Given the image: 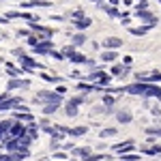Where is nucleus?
<instances>
[{"instance_id": "nucleus-35", "label": "nucleus", "mask_w": 161, "mask_h": 161, "mask_svg": "<svg viewBox=\"0 0 161 161\" xmlns=\"http://www.w3.org/2000/svg\"><path fill=\"white\" fill-rule=\"evenodd\" d=\"M69 101H73L75 105H82V103H84L86 99H84V95H77V97H73V99H69Z\"/></svg>"}, {"instance_id": "nucleus-34", "label": "nucleus", "mask_w": 161, "mask_h": 161, "mask_svg": "<svg viewBox=\"0 0 161 161\" xmlns=\"http://www.w3.org/2000/svg\"><path fill=\"white\" fill-rule=\"evenodd\" d=\"M144 9H148V0H142L136 4V11H144Z\"/></svg>"}, {"instance_id": "nucleus-22", "label": "nucleus", "mask_w": 161, "mask_h": 161, "mask_svg": "<svg viewBox=\"0 0 161 161\" xmlns=\"http://www.w3.org/2000/svg\"><path fill=\"white\" fill-rule=\"evenodd\" d=\"M88 127H73V129H69V136L71 137H80V136H86Z\"/></svg>"}, {"instance_id": "nucleus-45", "label": "nucleus", "mask_w": 161, "mask_h": 161, "mask_svg": "<svg viewBox=\"0 0 161 161\" xmlns=\"http://www.w3.org/2000/svg\"><path fill=\"white\" fill-rule=\"evenodd\" d=\"M137 2H142V0H137Z\"/></svg>"}, {"instance_id": "nucleus-29", "label": "nucleus", "mask_w": 161, "mask_h": 161, "mask_svg": "<svg viewBox=\"0 0 161 161\" xmlns=\"http://www.w3.org/2000/svg\"><path fill=\"white\" fill-rule=\"evenodd\" d=\"M41 77H43L45 82H52V84H60V77H56V75H50V73H41Z\"/></svg>"}, {"instance_id": "nucleus-39", "label": "nucleus", "mask_w": 161, "mask_h": 161, "mask_svg": "<svg viewBox=\"0 0 161 161\" xmlns=\"http://www.w3.org/2000/svg\"><path fill=\"white\" fill-rule=\"evenodd\" d=\"M123 62H125V64H129V67H131V62H133V58H131V56H125V58H123Z\"/></svg>"}, {"instance_id": "nucleus-23", "label": "nucleus", "mask_w": 161, "mask_h": 161, "mask_svg": "<svg viewBox=\"0 0 161 161\" xmlns=\"http://www.w3.org/2000/svg\"><path fill=\"white\" fill-rule=\"evenodd\" d=\"M69 60L73 62V64H86V56H84V54H80V52H75L73 56H71V58H69Z\"/></svg>"}, {"instance_id": "nucleus-17", "label": "nucleus", "mask_w": 161, "mask_h": 161, "mask_svg": "<svg viewBox=\"0 0 161 161\" xmlns=\"http://www.w3.org/2000/svg\"><path fill=\"white\" fill-rule=\"evenodd\" d=\"M77 108H80V105H75L73 101H67V105H64V114H67L69 118H73V116H77Z\"/></svg>"}, {"instance_id": "nucleus-14", "label": "nucleus", "mask_w": 161, "mask_h": 161, "mask_svg": "<svg viewBox=\"0 0 161 161\" xmlns=\"http://www.w3.org/2000/svg\"><path fill=\"white\" fill-rule=\"evenodd\" d=\"M118 58V52L116 50H105V52H101V62H114Z\"/></svg>"}, {"instance_id": "nucleus-8", "label": "nucleus", "mask_w": 161, "mask_h": 161, "mask_svg": "<svg viewBox=\"0 0 161 161\" xmlns=\"http://www.w3.org/2000/svg\"><path fill=\"white\" fill-rule=\"evenodd\" d=\"M110 73L114 75V77H125V75H129L131 73V67L129 64H112V69H110Z\"/></svg>"}, {"instance_id": "nucleus-9", "label": "nucleus", "mask_w": 161, "mask_h": 161, "mask_svg": "<svg viewBox=\"0 0 161 161\" xmlns=\"http://www.w3.org/2000/svg\"><path fill=\"white\" fill-rule=\"evenodd\" d=\"M30 86V80H19V77H11L9 84H7V90H15V88H28Z\"/></svg>"}, {"instance_id": "nucleus-5", "label": "nucleus", "mask_w": 161, "mask_h": 161, "mask_svg": "<svg viewBox=\"0 0 161 161\" xmlns=\"http://www.w3.org/2000/svg\"><path fill=\"white\" fill-rule=\"evenodd\" d=\"M136 17H137V19H142V22H146V24L153 26V28H155L157 22H159V19H157V15H153L148 9H144V11H136Z\"/></svg>"}, {"instance_id": "nucleus-40", "label": "nucleus", "mask_w": 161, "mask_h": 161, "mask_svg": "<svg viewBox=\"0 0 161 161\" xmlns=\"http://www.w3.org/2000/svg\"><path fill=\"white\" fill-rule=\"evenodd\" d=\"M131 24V17H123V26H129Z\"/></svg>"}, {"instance_id": "nucleus-41", "label": "nucleus", "mask_w": 161, "mask_h": 161, "mask_svg": "<svg viewBox=\"0 0 161 161\" xmlns=\"http://www.w3.org/2000/svg\"><path fill=\"white\" fill-rule=\"evenodd\" d=\"M56 92H60V95H64V92H67V88H64V86H58V88H56Z\"/></svg>"}, {"instance_id": "nucleus-12", "label": "nucleus", "mask_w": 161, "mask_h": 161, "mask_svg": "<svg viewBox=\"0 0 161 161\" xmlns=\"http://www.w3.org/2000/svg\"><path fill=\"white\" fill-rule=\"evenodd\" d=\"M71 22H73V26L77 28V30H86L88 26L92 24V19H90L88 15H84V17H80V19H71Z\"/></svg>"}, {"instance_id": "nucleus-18", "label": "nucleus", "mask_w": 161, "mask_h": 161, "mask_svg": "<svg viewBox=\"0 0 161 161\" xmlns=\"http://www.w3.org/2000/svg\"><path fill=\"white\" fill-rule=\"evenodd\" d=\"M73 155H77L80 159L84 161L88 155H92V153H90V148H88V146H77V148H73Z\"/></svg>"}, {"instance_id": "nucleus-28", "label": "nucleus", "mask_w": 161, "mask_h": 161, "mask_svg": "<svg viewBox=\"0 0 161 161\" xmlns=\"http://www.w3.org/2000/svg\"><path fill=\"white\" fill-rule=\"evenodd\" d=\"M77 90H82V92L86 95L90 90H95V84H84V82H80V84H77Z\"/></svg>"}, {"instance_id": "nucleus-6", "label": "nucleus", "mask_w": 161, "mask_h": 161, "mask_svg": "<svg viewBox=\"0 0 161 161\" xmlns=\"http://www.w3.org/2000/svg\"><path fill=\"white\" fill-rule=\"evenodd\" d=\"M133 148H136V142H133V140H127V142H120V144H114V146H112V150H114V153H118V155L131 153Z\"/></svg>"}, {"instance_id": "nucleus-33", "label": "nucleus", "mask_w": 161, "mask_h": 161, "mask_svg": "<svg viewBox=\"0 0 161 161\" xmlns=\"http://www.w3.org/2000/svg\"><path fill=\"white\" fill-rule=\"evenodd\" d=\"M69 15H71V19H80V17H84V11H82V9H75V11H71Z\"/></svg>"}, {"instance_id": "nucleus-27", "label": "nucleus", "mask_w": 161, "mask_h": 161, "mask_svg": "<svg viewBox=\"0 0 161 161\" xmlns=\"http://www.w3.org/2000/svg\"><path fill=\"white\" fill-rule=\"evenodd\" d=\"M62 54H64V58H71L75 54V45L73 43H71V45H64V47H62Z\"/></svg>"}, {"instance_id": "nucleus-38", "label": "nucleus", "mask_w": 161, "mask_h": 161, "mask_svg": "<svg viewBox=\"0 0 161 161\" xmlns=\"http://www.w3.org/2000/svg\"><path fill=\"white\" fill-rule=\"evenodd\" d=\"M13 56H17V58H19V56H24V50H19V47H17V50H13Z\"/></svg>"}, {"instance_id": "nucleus-10", "label": "nucleus", "mask_w": 161, "mask_h": 161, "mask_svg": "<svg viewBox=\"0 0 161 161\" xmlns=\"http://www.w3.org/2000/svg\"><path fill=\"white\" fill-rule=\"evenodd\" d=\"M120 45H123V39H118V37L103 39V47H105V50H118Z\"/></svg>"}, {"instance_id": "nucleus-3", "label": "nucleus", "mask_w": 161, "mask_h": 161, "mask_svg": "<svg viewBox=\"0 0 161 161\" xmlns=\"http://www.w3.org/2000/svg\"><path fill=\"white\" fill-rule=\"evenodd\" d=\"M24 101L19 97H7L4 101H0V112H7V110H17Z\"/></svg>"}, {"instance_id": "nucleus-37", "label": "nucleus", "mask_w": 161, "mask_h": 161, "mask_svg": "<svg viewBox=\"0 0 161 161\" xmlns=\"http://www.w3.org/2000/svg\"><path fill=\"white\" fill-rule=\"evenodd\" d=\"M56 159H67V153H54Z\"/></svg>"}, {"instance_id": "nucleus-13", "label": "nucleus", "mask_w": 161, "mask_h": 161, "mask_svg": "<svg viewBox=\"0 0 161 161\" xmlns=\"http://www.w3.org/2000/svg\"><path fill=\"white\" fill-rule=\"evenodd\" d=\"M13 118H15V120H22V123H32V120H35V116H32L30 112H19V110L13 114Z\"/></svg>"}, {"instance_id": "nucleus-44", "label": "nucleus", "mask_w": 161, "mask_h": 161, "mask_svg": "<svg viewBox=\"0 0 161 161\" xmlns=\"http://www.w3.org/2000/svg\"><path fill=\"white\" fill-rule=\"evenodd\" d=\"M159 101H161V95H159Z\"/></svg>"}, {"instance_id": "nucleus-31", "label": "nucleus", "mask_w": 161, "mask_h": 161, "mask_svg": "<svg viewBox=\"0 0 161 161\" xmlns=\"http://www.w3.org/2000/svg\"><path fill=\"white\" fill-rule=\"evenodd\" d=\"M26 41H28V45H30V47H35L39 41H41V37H39V35H30V37L26 39Z\"/></svg>"}, {"instance_id": "nucleus-11", "label": "nucleus", "mask_w": 161, "mask_h": 161, "mask_svg": "<svg viewBox=\"0 0 161 161\" xmlns=\"http://www.w3.org/2000/svg\"><path fill=\"white\" fill-rule=\"evenodd\" d=\"M60 105H62V101H47V103H43V114L50 116V114H54Z\"/></svg>"}, {"instance_id": "nucleus-21", "label": "nucleus", "mask_w": 161, "mask_h": 161, "mask_svg": "<svg viewBox=\"0 0 161 161\" xmlns=\"http://www.w3.org/2000/svg\"><path fill=\"white\" fill-rule=\"evenodd\" d=\"M88 41V37L84 35V32H77V35H73V39H71V43H73L75 47H80V45H84Z\"/></svg>"}, {"instance_id": "nucleus-30", "label": "nucleus", "mask_w": 161, "mask_h": 161, "mask_svg": "<svg viewBox=\"0 0 161 161\" xmlns=\"http://www.w3.org/2000/svg\"><path fill=\"white\" fill-rule=\"evenodd\" d=\"M146 133L148 136H155V137H161V127H148Z\"/></svg>"}, {"instance_id": "nucleus-25", "label": "nucleus", "mask_w": 161, "mask_h": 161, "mask_svg": "<svg viewBox=\"0 0 161 161\" xmlns=\"http://www.w3.org/2000/svg\"><path fill=\"white\" fill-rule=\"evenodd\" d=\"M101 103H103V105H105V108H112V105H114V103H116V99H114V97H112V92H108V95H105V97H103V99H101Z\"/></svg>"}, {"instance_id": "nucleus-19", "label": "nucleus", "mask_w": 161, "mask_h": 161, "mask_svg": "<svg viewBox=\"0 0 161 161\" xmlns=\"http://www.w3.org/2000/svg\"><path fill=\"white\" fill-rule=\"evenodd\" d=\"M142 153H144V155H159L161 146H159V144H146V146L142 148Z\"/></svg>"}, {"instance_id": "nucleus-32", "label": "nucleus", "mask_w": 161, "mask_h": 161, "mask_svg": "<svg viewBox=\"0 0 161 161\" xmlns=\"http://www.w3.org/2000/svg\"><path fill=\"white\" fill-rule=\"evenodd\" d=\"M101 159H108V155H88L84 161H101Z\"/></svg>"}, {"instance_id": "nucleus-16", "label": "nucleus", "mask_w": 161, "mask_h": 161, "mask_svg": "<svg viewBox=\"0 0 161 161\" xmlns=\"http://www.w3.org/2000/svg\"><path fill=\"white\" fill-rule=\"evenodd\" d=\"M150 28H153V26H140V28H136V26H129V32H131V35H133V37H142V35H146V32H148Z\"/></svg>"}, {"instance_id": "nucleus-2", "label": "nucleus", "mask_w": 161, "mask_h": 161, "mask_svg": "<svg viewBox=\"0 0 161 161\" xmlns=\"http://www.w3.org/2000/svg\"><path fill=\"white\" fill-rule=\"evenodd\" d=\"M17 60H19V64H22V69H24V71H28V73H32L35 69H43V67H41L35 58H30V56H26V54H24V56H19Z\"/></svg>"}, {"instance_id": "nucleus-15", "label": "nucleus", "mask_w": 161, "mask_h": 161, "mask_svg": "<svg viewBox=\"0 0 161 161\" xmlns=\"http://www.w3.org/2000/svg\"><path fill=\"white\" fill-rule=\"evenodd\" d=\"M131 112H127V110H120V112H116V120L120 125H127V123H131Z\"/></svg>"}, {"instance_id": "nucleus-24", "label": "nucleus", "mask_w": 161, "mask_h": 161, "mask_svg": "<svg viewBox=\"0 0 161 161\" xmlns=\"http://www.w3.org/2000/svg\"><path fill=\"white\" fill-rule=\"evenodd\" d=\"M116 133H118V129H116V127H108V129H101L99 137H114Z\"/></svg>"}, {"instance_id": "nucleus-36", "label": "nucleus", "mask_w": 161, "mask_h": 161, "mask_svg": "<svg viewBox=\"0 0 161 161\" xmlns=\"http://www.w3.org/2000/svg\"><path fill=\"white\" fill-rule=\"evenodd\" d=\"M17 35H19V37H30L32 30H17Z\"/></svg>"}, {"instance_id": "nucleus-26", "label": "nucleus", "mask_w": 161, "mask_h": 161, "mask_svg": "<svg viewBox=\"0 0 161 161\" xmlns=\"http://www.w3.org/2000/svg\"><path fill=\"white\" fill-rule=\"evenodd\" d=\"M120 161H140V155H131V153H125V155H118Z\"/></svg>"}, {"instance_id": "nucleus-4", "label": "nucleus", "mask_w": 161, "mask_h": 161, "mask_svg": "<svg viewBox=\"0 0 161 161\" xmlns=\"http://www.w3.org/2000/svg\"><path fill=\"white\" fill-rule=\"evenodd\" d=\"M35 54H52L54 52V43H52V39H43V41H39L37 45L32 47Z\"/></svg>"}, {"instance_id": "nucleus-7", "label": "nucleus", "mask_w": 161, "mask_h": 161, "mask_svg": "<svg viewBox=\"0 0 161 161\" xmlns=\"http://www.w3.org/2000/svg\"><path fill=\"white\" fill-rule=\"evenodd\" d=\"M37 7H41V9H47V7H52L50 0H26V2H22V9H37Z\"/></svg>"}, {"instance_id": "nucleus-1", "label": "nucleus", "mask_w": 161, "mask_h": 161, "mask_svg": "<svg viewBox=\"0 0 161 161\" xmlns=\"http://www.w3.org/2000/svg\"><path fill=\"white\" fill-rule=\"evenodd\" d=\"M125 92H129V95H140V97H155V99H159L161 86L150 84V82H133V84L125 86Z\"/></svg>"}, {"instance_id": "nucleus-42", "label": "nucleus", "mask_w": 161, "mask_h": 161, "mask_svg": "<svg viewBox=\"0 0 161 161\" xmlns=\"http://www.w3.org/2000/svg\"><path fill=\"white\" fill-rule=\"evenodd\" d=\"M110 4H114V7H118V4H120V0H110Z\"/></svg>"}, {"instance_id": "nucleus-43", "label": "nucleus", "mask_w": 161, "mask_h": 161, "mask_svg": "<svg viewBox=\"0 0 161 161\" xmlns=\"http://www.w3.org/2000/svg\"><path fill=\"white\" fill-rule=\"evenodd\" d=\"M43 161H50V159H43Z\"/></svg>"}, {"instance_id": "nucleus-20", "label": "nucleus", "mask_w": 161, "mask_h": 161, "mask_svg": "<svg viewBox=\"0 0 161 161\" xmlns=\"http://www.w3.org/2000/svg\"><path fill=\"white\" fill-rule=\"evenodd\" d=\"M22 71H24V69H17L13 62H7V73H9V77H19Z\"/></svg>"}]
</instances>
